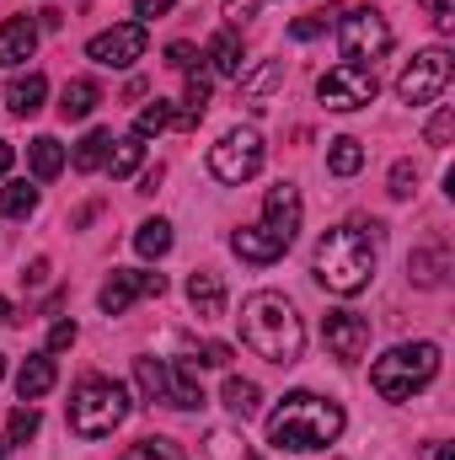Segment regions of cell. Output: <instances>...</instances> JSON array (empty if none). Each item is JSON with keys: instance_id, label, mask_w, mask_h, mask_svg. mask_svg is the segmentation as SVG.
I'll use <instances>...</instances> for the list:
<instances>
[{"instance_id": "6da1fadb", "label": "cell", "mask_w": 455, "mask_h": 460, "mask_svg": "<svg viewBox=\"0 0 455 460\" xmlns=\"http://www.w3.org/2000/svg\"><path fill=\"white\" fill-rule=\"evenodd\" d=\"M380 226H333L317 241V284L333 295H359L375 279V252H380Z\"/></svg>"}, {"instance_id": "7a4b0ae2", "label": "cell", "mask_w": 455, "mask_h": 460, "mask_svg": "<svg viewBox=\"0 0 455 460\" xmlns=\"http://www.w3.org/2000/svg\"><path fill=\"white\" fill-rule=\"evenodd\" d=\"M241 343L252 348L257 358L290 369V364H300V353H306V322H300V311H295L284 295L263 289V295H252V300L241 305Z\"/></svg>"}, {"instance_id": "3957f363", "label": "cell", "mask_w": 455, "mask_h": 460, "mask_svg": "<svg viewBox=\"0 0 455 460\" xmlns=\"http://www.w3.org/2000/svg\"><path fill=\"white\" fill-rule=\"evenodd\" d=\"M343 407L317 396V391H290L273 412H268V445L290 450V456H306V450H327L343 434Z\"/></svg>"}, {"instance_id": "277c9868", "label": "cell", "mask_w": 455, "mask_h": 460, "mask_svg": "<svg viewBox=\"0 0 455 460\" xmlns=\"http://www.w3.org/2000/svg\"><path fill=\"white\" fill-rule=\"evenodd\" d=\"M440 375V348L434 343H397L370 364V385L380 402H413L424 385H434Z\"/></svg>"}, {"instance_id": "5b68a950", "label": "cell", "mask_w": 455, "mask_h": 460, "mask_svg": "<svg viewBox=\"0 0 455 460\" xmlns=\"http://www.w3.org/2000/svg\"><path fill=\"white\" fill-rule=\"evenodd\" d=\"M129 418V391L118 380H103V375H86L70 396V429L81 439H108L118 423Z\"/></svg>"}, {"instance_id": "8992f818", "label": "cell", "mask_w": 455, "mask_h": 460, "mask_svg": "<svg viewBox=\"0 0 455 460\" xmlns=\"http://www.w3.org/2000/svg\"><path fill=\"white\" fill-rule=\"evenodd\" d=\"M210 172L226 182V188H241L263 172V134L257 128H226L220 145H210Z\"/></svg>"}, {"instance_id": "52a82bcc", "label": "cell", "mask_w": 455, "mask_h": 460, "mask_svg": "<svg viewBox=\"0 0 455 460\" xmlns=\"http://www.w3.org/2000/svg\"><path fill=\"white\" fill-rule=\"evenodd\" d=\"M451 75H455L451 49H424V54H413V65L397 75V97H402L407 108H429L434 97H445Z\"/></svg>"}, {"instance_id": "ba28073f", "label": "cell", "mask_w": 455, "mask_h": 460, "mask_svg": "<svg viewBox=\"0 0 455 460\" xmlns=\"http://www.w3.org/2000/svg\"><path fill=\"white\" fill-rule=\"evenodd\" d=\"M338 49H343V65L380 59V54L391 49V27H386V16H380V11H370V5L348 11V16H343V27H338Z\"/></svg>"}, {"instance_id": "9c48e42d", "label": "cell", "mask_w": 455, "mask_h": 460, "mask_svg": "<svg viewBox=\"0 0 455 460\" xmlns=\"http://www.w3.org/2000/svg\"><path fill=\"white\" fill-rule=\"evenodd\" d=\"M317 97H322V108H333V113L370 108V102H375V70H364V65H333V70L317 81Z\"/></svg>"}, {"instance_id": "30bf717a", "label": "cell", "mask_w": 455, "mask_h": 460, "mask_svg": "<svg viewBox=\"0 0 455 460\" xmlns=\"http://www.w3.org/2000/svg\"><path fill=\"white\" fill-rule=\"evenodd\" d=\"M86 59L103 65V70H129L134 59H145V27L139 22H118L108 32H97L86 43Z\"/></svg>"}, {"instance_id": "8fae6325", "label": "cell", "mask_w": 455, "mask_h": 460, "mask_svg": "<svg viewBox=\"0 0 455 460\" xmlns=\"http://www.w3.org/2000/svg\"><path fill=\"white\" fill-rule=\"evenodd\" d=\"M139 295H166V273H139V268H113V279L103 284L97 305L103 316H123Z\"/></svg>"}, {"instance_id": "7c38bea8", "label": "cell", "mask_w": 455, "mask_h": 460, "mask_svg": "<svg viewBox=\"0 0 455 460\" xmlns=\"http://www.w3.org/2000/svg\"><path fill=\"white\" fill-rule=\"evenodd\" d=\"M322 338H327V348H333L338 364H359V358L370 353V322H364L359 311H327Z\"/></svg>"}, {"instance_id": "4fadbf2b", "label": "cell", "mask_w": 455, "mask_h": 460, "mask_svg": "<svg viewBox=\"0 0 455 460\" xmlns=\"http://www.w3.org/2000/svg\"><path fill=\"white\" fill-rule=\"evenodd\" d=\"M257 226L290 246V241L300 235V188H295V182H273V188L263 193V220H257Z\"/></svg>"}, {"instance_id": "5bb4252c", "label": "cell", "mask_w": 455, "mask_h": 460, "mask_svg": "<svg viewBox=\"0 0 455 460\" xmlns=\"http://www.w3.org/2000/svg\"><path fill=\"white\" fill-rule=\"evenodd\" d=\"M451 241H424V246H413V257H407V268H413V284H424V289H440L445 284V273H451Z\"/></svg>"}, {"instance_id": "9a60e30c", "label": "cell", "mask_w": 455, "mask_h": 460, "mask_svg": "<svg viewBox=\"0 0 455 460\" xmlns=\"http://www.w3.org/2000/svg\"><path fill=\"white\" fill-rule=\"evenodd\" d=\"M32 54H38V22H32V16H11V22L0 27V65L16 70V65H27Z\"/></svg>"}, {"instance_id": "2e32d148", "label": "cell", "mask_w": 455, "mask_h": 460, "mask_svg": "<svg viewBox=\"0 0 455 460\" xmlns=\"http://www.w3.org/2000/svg\"><path fill=\"white\" fill-rule=\"evenodd\" d=\"M230 252H236L241 262H257V268H268V262H279L290 246H284L279 235H268L263 226H241L236 235H230Z\"/></svg>"}, {"instance_id": "e0dca14e", "label": "cell", "mask_w": 455, "mask_h": 460, "mask_svg": "<svg viewBox=\"0 0 455 460\" xmlns=\"http://www.w3.org/2000/svg\"><path fill=\"white\" fill-rule=\"evenodd\" d=\"M236 81H241V102L246 108H268V97L284 86V59H263L257 70H241Z\"/></svg>"}, {"instance_id": "ac0fdd59", "label": "cell", "mask_w": 455, "mask_h": 460, "mask_svg": "<svg viewBox=\"0 0 455 460\" xmlns=\"http://www.w3.org/2000/svg\"><path fill=\"white\" fill-rule=\"evenodd\" d=\"M188 305L199 311V322L226 316V284H220V273H210V268L188 273Z\"/></svg>"}, {"instance_id": "d6986e66", "label": "cell", "mask_w": 455, "mask_h": 460, "mask_svg": "<svg viewBox=\"0 0 455 460\" xmlns=\"http://www.w3.org/2000/svg\"><path fill=\"white\" fill-rule=\"evenodd\" d=\"M54 380H59L54 353H32V358H22V369H16V396H22V402H38V396L54 391Z\"/></svg>"}, {"instance_id": "ffe728a7", "label": "cell", "mask_w": 455, "mask_h": 460, "mask_svg": "<svg viewBox=\"0 0 455 460\" xmlns=\"http://www.w3.org/2000/svg\"><path fill=\"white\" fill-rule=\"evenodd\" d=\"M43 97H49V81H43L38 70H27V75H16V81H11L5 108H11L16 118H32V113H43Z\"/></svg>"}, {"instance_id": "44dd1931", "label": "cell", "mask_w": 455, "mask_h": 460, "mask_svg": "<svg viewBox=\"0 0 455 460\" xmlns=\"http://www.w3.org/2000/svg\"><path fill=\"white\" fill-rule=\"evenodd\" d=\"M134 380H139L145 402L172 407V364H166V358H134Z\"/></svg>"}, {"instance_id": "7402d4cb", "label": "cell", "mask_w": 455, "mask_h": 460, "mask_svg": "<svg viewBox=\"0 0 455 460\" xmlns=\"http://www.w3.org/2000/svg\"><path fill=\"white\" fill-rule=\"evenodd\" d=\"M97 102H103V86L86 81V75H76V81H65V92H59V118H92Z\"/></svg>"}, {"instance_id": "603a6c76", "label": "cell", "mask_w": 455, "mask_h": 460, "mask_svg": "<svg viewBox=\"0 0 455 460\" xmlns=\"http://www.w3.org/2000/svg\"><path fill=\"white\" fill-rule=\"evenodd\" d=\"M220 402H226L230 418H257V407H263V391H257V380H241V375H226V391H220Z\"/></svg>"}, {"instance_id": "cb8c5ba5", "label": "cell", "mask_w": 455, "mask_h": 460, "mask_svg": "<svg viewBox=\"0 0 455 460\" xmlns=\"http://www.w3.org/2000/svg\"><path fill=\"white\" fill-rule=\"evenodd\" d=\"M27 161H32V177H38V182H49V177L65 172V150H59L54 134H38V139L27 145Z\"/></svg>"}, {"instance_id": "d4e9b609", "label": "cell", "mask_w": 455, "mask_h": 460, "mask_svg": "<svg viewBox=\"0 0 455 460\" xmlns=\"http://www.w3.org/2000/svg\"><path fill=\"white\" fill-rule=\"evenodd\" d=\"M108 150H113V134H108V128H92V134L76 145L70 166H76V172H103V166H108Z\"/></svg>"}, {"instance_id": "484cf974", "label": "cell", "mask_w": 455, "mask_h": 460, "mask_svg": "<svg viewBox=\"0 0 455 460\" xmlns=\"http://www.w3.org/2000/svg\"><path fill=\"white\" fill-rule=\"evenodd\" d=\"M359 166H364V145H359L353 134H338V139L327 145V172H333V177H353Z\"/></svg>"}, {"instance_id": "4316f807", "label": "cell", "mask_w": 455, "mask_h": 460, "mask_svg": "<svg viewBox=\"0 0 455 460\" xmlns=\"http://www.w3.org/2000/svg\"><path fill=\"white\" fill-rule=\"evenodd\" d=\"M32 209H38V188H32L27 177H22V182H5V188H0V215H5V220H27Z\"/></svg>"}, {"instance_id": "83f0119b", "label": "cell", "mask_w": 455, "mask_h": 460, "mask_svg": "<svg viewBox=\"0 0 455 460\" xmlns=\"http://www.w3.org/2000/svg\"><path fill=\"white\" fill-rule=\"evenodd\" d=\"M134 252L139 257H166L172 252V220H145L134 230Z\"/></svg>"}, {"instance_id": "f1b7e54d", "label": "cell", "mask_w": 455, "mask_h": 460, "mask_svg": "<svg viewBox=\"0 0 455 460\" xmlns=\"http://www.w3.org/2000/svg\"><path fill=\"white\" fill-rule=\"evenodd\" d=\"M210 59H215V70H220V75H241V70H246V49H241V38H236V32H220V38L210 43Z\"/></svg>"}, {"instance_id": "f546056e", "label": "cell", "mask_w": 455, "mask_h": 460, "mask_svg": "<svg viewBox=\"0 0 455 460\" xmlns=\"http://www.w3.org/2000/svg\"><path fill=\"white\" fill-rule=\"evenodd\" d=\"M118 150H108V172L113 177H134V166L145 161V139L139 134H129V139H113Z\"/></svg>"}, {"instance_id": "4dcf8cb0", "label": "cell", "mask_w": 455, "mask_h": 460, "mask_svg": "<svg viewBox=\"0 0 455 460\" xmlns=\"http://www.w3.org/2000/svg\"><path fill=\"white\" fill-rule=\"evenodd\" d=\"M210 460H263L241 434H230V429H215L210 434Z\"/></svg>"}, {"instance_id": "1f68e13d", "label": "cell", "mask_w": 455, "mask_h": 460, "mask_svg": "<svg viewBox=\"0 0 455 460\" xmlns=\"http://www.w3.org/2000/svg\"><path fill=\"white\" fill-rule=\"evenodd\" d=\"M161 128H172V102H150V108H139V118H134V134L139 139H150V134H161Z\"/></svg>"}, {"instance_id": "d6a6232c", "label": "cell", "mask_w": 455, "mask_h": 460, "mask_svg": "<svg viewBox=\"0 0 455 460\" xmlns=\"http://www.w3.org/2000/svg\"><path fill=\"white\" fill-rule=\"evenodd\" d=\"M118 460H183V450L172 439H139V445H129Z\"/></svg>"}, {"instance_id": "836d02e7", "label": "cell", "mask_w": 455, "mask_h": 460, "mask_svg": "<svg viewBox=\"0 0 455 460\" xmlns=\"http://www.w3.org/2000/svg\"><path fill=\"white\" fill-rule=\"evenodd\" d=\"M424 139L434 145V150H445L455 139V108H440V113L429 118V128H424Z\"/></svg>"}, {"instance_id": "e575fe53", "label": "cell", "mask_w": 455, "mask_h": 460, "mask_svg": "<svg viewBox=\"0 0 455 460\" xmlns=\"http://www.w3.org/2000/svg\"><path fill=\"white\" fill-rule=\"evenodd\" d=\"M338 16V5L333 11H311V16H300V22H290V38H300V43H311L317 32H327V22Z\"/></svg>"}, {"instance_id": "d590c367", "label": "cell", "mask_w": 455, "mask_h": 460, "mask_svg": "<svg viewBox=\"0 0 455 460\" xmlns=\"http://www.w3.org/2000/svg\"><path fill=\"white\" fill-rule=\"evenodd\" d=\"M38 423H43L38 407H16V412H11V445H27V439L38 434Z\"/></svg>"}, {"instance_id": "8d00e7d4", "label": "cell", "mask_w": 455, "mask_h": 460, "mask_svg": "<svg viewBox=\"0 0 455 460\" xmlns=\"http://www.w3.org/2000/svg\"><path fill=\"white\" fill-rule=\"evenodd\" d=\"M193 369H226L230 364V343H204V348H193V358H188Z\"/></svg>"}, {"instance_id": "74e56055", "label": "cell", "mask_w": 455, "mask_h": 460, "mask_svg": "<svg viewBox=\"0 0 455 460\" xmlns=\"http://www.w3.org/2000/svg\"><path fill=\"white\" fill-rule=\"evenodd\" d=\"M391 193H397V199H413V193H418V166H413V161H397V166H391Z\"/></svg>"}, {"instance_id": "f35d334b", "label": "cell", "mask_w": 455, "mask_h": 460, "mask_svg": "<svg viewBox=\"0 0 455 460\" xmlns=\"http://www.w3.org/2000/svg\"><path fill=\"white\" fill-rule=\"evenodd\" d=\"M76 338H81V327H76V322H54V327H49V348H43V353H65V348H76Z\"/></svg>"}, {"instance_id": "ab89813d", "label": "cell", "mask_w": 455, "mask_h": 460, "mask_svg": "<svg viewBox=\"0 0 455 460\" xmlns=\"http://www.w3.org/2000/svg\"><path fill=\"white\" fill-rule=\"evenodd\" d=\"M220 11H226L230 27H252V22H257V0H226Z\"/></svg>"}, {"instance_id": "60d3db41", "label": "cell", "mask_w": 455, "mask_h": 460, "mask_svg": "<svg viewBox=\"0 0 455 460\" xmlns=\"http://www.w3.org/2000/svg\"><path fill=\"white\" fill-rule=\"evenodd\" d=\"M418 5L440 22V32H451V27H455V0H418Z\"/></svg>"}, {"instance_id": "b9f144b4", "label": "cell", "mask_w": 455, "mask_h": 460, "mask_svg": "<svg viewBox=\"0 0 455 460\" xmlns=\"http://www.w3.org/2000/svg\"><path fill=\"white\" fill-rule=\"evenodd\" d=\"M166 65H172V70H193V65H199V49H193V43H172V49H166Z\"/></svg>"}, {"instance_id": "7bdbcfd3", "label": "cell", "mask_w": 455, "mask_h": 460, "mask_svg": "<svg viewBox=\"0 0 455 460\" xmlns=\"http://www.w3.org/2000/svg\"><path fill=\"white\" fill-rule=\"evenodd\" d=\"M129 5H134V16H166L177 0H129Z\"/></svg>"}, {"instance_id": "ee69618b", "label": "cell", "mask_w": 455, "mask_h": 460, "mask_svg": "<svg viewBox=\"0 0 455 460\" xmlns=\"http://www.w3.org/2000/svg\"><path fill=\"white\" fill-rule=\"evenodd\" d=\"M43 279H49V257H38V262L22 273V284H43Z\"/></svg>"}, {"instance_id": "f6af8a7d", "label": "cell", "mask_w": 455, "mask_h": 460, "mask_svg": "<svg viewBox=\"0 0 455 460\" xmlns=\"http://www.w3.org/2000/svg\"><path fill=\"white\" fill-rule=\"evenodd\" d=\"M59 22H65V11H54V5H49V11H38V27H59Z\"/></svg>"}, {"instance_id": "bcb514c9", "label": "cell", "mask_w": 455, "mask_h": 460, "mask_svg": "<svg viewBox=\"0 0 455 460\" xmlns=\"http://www.w3.org/2000/svg\"><path fill=\"white\" fill-rule=\"evenodd\" d=\"M161 177H166L161 166H156V172H145V177H139V193H156V182H161Z\"/></svg>"}, {"instance_id": "7dc6e473", "label": "cell", "mask_w": 455, "mask_h": 460, "mask_svg": "<svg viewBox=\"0 0 455 460\" xmlns=\"http://www.w3.org/2000/svg\"><path fill=\"white\" fill-rule=\"evenodd\" d=\"M11 155H16V150H11V145H5V139H0V177H5V172H11Z\"/></svg>"}, {"instance_id": "c3c4849f", "label": "cell", "mask_w": 455, "mask_h": 460, "mask_svg": "<svg viewBox=\"0 0 455 460\" xmlns=\"http://www.w3.org/2000/svg\"><path fill=\"white\" fill-rule=\"evenodd\" d=\"M5 322H16V316H11V300L0 295V327H5Z\"/></svg>"}, {"instance_id": "681fc988", "label": "cell", "mask_w": 455, "mask_h": 460, "mask_svg": "<svg viewBox=\"0 0 455 460\" xmlns=\"http://www.w3.org/2000/svg\"><path fill=\"white\" fill-rule=\"evenodd\" d=\"M434 460H455V450H451V445H440V450H434Z\"/></svg>"}, {"instance_id": "f907efd6", "label": "cell", "mask_w": 455, "mask_h": 460, "mask_svg": "<svg viewBox=\"0 0 455 460\" xmlns=\"http://www.w3.org/2000/svg\"><path fill=\"white\" fill-rule=\"evenodd\" d=\"M5 450H11V445H5V439H0V460H5Z\"/></svg>"}, {"instance_id": "816d5d0a", "label": "cell", "mask_w": 455, "mask_h": 460, "mask_svg": "<svg viewBox=\"0 0 455 460\" xmlns=\"http://www.w3.org/2000/svg\"><path fill=\"white\" fill-rule=\"evenodd\" d=\"M0 375H5V358H0Z\"/></svg>"}]
</instances>
